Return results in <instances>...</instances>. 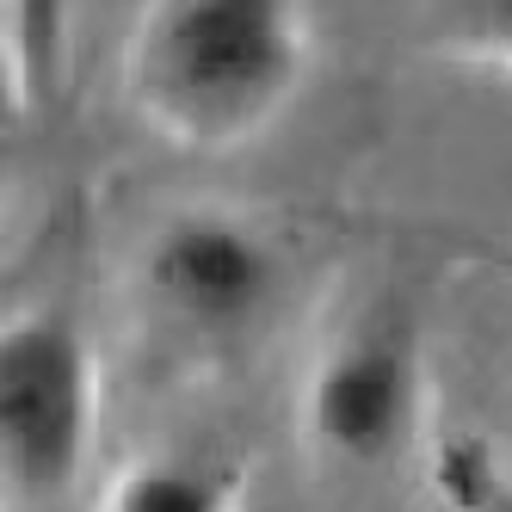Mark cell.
I'll return each instance as SVG.
<instances>
[{
    "label": "cell",
    "instance_id": "1",
    "mask_svg": "<svg viewBox=\"0 0 512 512\" xmlns=\"http://www.w3.org/2000/svg\"><path fill=\"white\" fill-rule=\"evenodd\" d=\"M309 56V0H149L130 31L124 87L173 149L229 155L290 112Z\"/></svg>",
    "mask_w": 512,
    "mask_h": 512
},
{
    "label": "cell",
    "instance_id": "2",
    "mask_svg": "<svg viewBox=\"0 0 512 512\" xmlns=\"http://www.w3.org/2000/svg\"><path fill=\"white\" fill-rule=\"evenodd\" d=\"M426 358L401 303H358L303 371V445L334 469H383L420 438Z\"/></svg>",
    "mask_w": 512,
    "mask_h": 512
},
{
    "label": "cell",
    "instance_id": "3",
    "mask_svg": "<svg viewBox=\"0 0 512 512\" xmlns=\"http://www.w3.org/2000/svg\"><path fill=\"white\" fill-rule=\"evenodd\" d=\"M99 445V358L68 309H19L0 334V457L7 494L56 500Z\"/></svg>",
    "mask_w": 512,
    "mask_h": 512
},
{
    "label": "cell",
    "instance_id": "4",
    "mask_svg": "<svg viewBox=\"0 0 512 512\" xmlns=\"http://www.w3.org/2000/svg\"><path fill=\"white\" fill-rule=\"evenodd\" d=\"M284 284L278 241L241 210L186 204L155 223L142 241V297L161 309L167 327L204 346L241 340L266 321Z\"/></svg>",
    "mask_w": 512,
    "mask_h": 512
},
{
    "label": "cell",
    "instance_id": "5",
    "mask_svg": "<svg viewBox=\"0 0 512 512\" xmlns=\"http://www.w3.org/2000/svg\"><path fill=\"white\" fill-rule=\"evenodd\" d=\"M247 475L223 457H192V451H142L130 457L99 512H247Z\"/></svg>",
    "mask_w": 512,
    "mask_h": 512
},
{
    "label": "cell",
    "instance_id": "6",
    "mask_svg": "<svg viewBox=\"0 0 512 512\" xmlns=\"http://www.w3.org/2000/svg\"><path fill=\"white\" fill-rule=\"evenodd\" d=\"M0 50H7V99L38 112L68 81L75 50V0H0Z\"/></svg>",
    "mask_w": 512,
    "mask_h": 512
},
{
    "label": "cell",
    "instance_id": "7",
    "mask_svg": "<svg viewBox=\"0 0 512 512\" xmlns=\"http://www.w3.org/2000/svg\"><path fill=\"white\" fill-rule=\"evenodd\" d=\"M432 44L512 75V0H432Z\"/></svg>",
    "mask_w": 512,
    "mask_h": 512
},
{
    "label": "cell",
    "instance_id": "8",
    "mask_svg": "<svg viewBox=\"0 0 512 512\" xmlns=\"http://www.w3.org/2000/svg\"><path fill=\"white\" fill-rule=\"evenodd\" d=\"M445 494L463 506V512H512V482L494 475L482 457H445Z\"/></svg>",
    "mask_w": 512,
    "mask_h": 512
},
{
    "label": "cell",
    "instance_id": "9",
    "mask_svg": "<svg viewBox=\"0 0 512 512\" xmlns=\"http://www.w3.org/2000/svg\"><path fill=\"white\" fill-rule=\"evenodd\" d=\"M494 266H500V272H512V247H506V253H494Z\"/></svg>",
    "mask_w": 512,
    "mask_h": 512
},
{
    "label": "cell",
    "instance_id": "10",
    "mask_svg": "<svg viewBox=\"0 0 512 512\" xmlns=\"http://www.w3.org/2000/svg\"><path fill=\"white\" fill-rule=\"evenodd\" d=\"M247 512H260V506H253V500H247Z\"/></svg>",
    "mask_w": 512,
    "mask_h": 512
}]
</instances>
